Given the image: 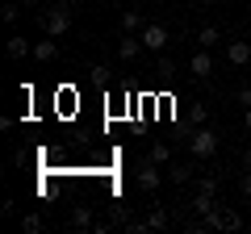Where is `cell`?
Returning a JSON list of instances; mask_svg holds the SVG:
<instances>
[{
	"mask_svg": "<svg viewBox=\"0 0 251 234\" xmlns=\"http://www.w3.org/2000/svg\"><path fill=\"white\" fill-rule=\"evenodd\" d=\"M168 180L172 184H188V180H193V167H188V163H172V167H168Z\"/></svg>",
	"mask_w": 251,
	"mask_h": 234,
	"instance_id": "11",
	"label": "cell"
},
{
	"mask_svg": "<svg viewBox=\"0 0 251 234\" xmlns=\"http://www.w3.org/2000/svg\"><path fill=\"white\" fill-rule=\"evenodd\" d=\"M138 38H143V46H147V50H155V54H159L163 46L172 42V38H168V29H163V25H143V29H138Z\"/></svg>",
	"mask_w": 251,
	"mask_h": 234,
	"instance_id": "5",
	"label": "cell"
},
{
	"mask_svg": "<svg viewBox=\"0 0 251 234\" xmlns=\"http://www.w3.org/2000/svg\"><path fill=\"white\" fill-rule=\"evenodd\" d=\"M239 100H243V105H251V84H243V88H239Z\"/></svg>",
	"mask_w": 251,
	"mask_h": 234,
	"instance_id": "22",
	"label": "cell"
},
{
	"mask_svg": "<svg viewBox=\"0 0 251 234\" xmlns=\"http://www.w3.org/2000/svg\"><path fill=\"white\" fill-rule=\"evenodd\" d=\"M205 105H188V121H193V126H205Z\"/></svg>",
	"mask_w": 251,
	"mask_h": 234,
	"instance_id": "18",
	"label": "cell"
},
{
	"mask_svg": "<svg viewBox=\"0 0 251 234\" xmlns=\"http://www.w3.org/2000/svg\"><path fill=\"white\" fill-rule=\"evenodd\" d=\"M42 29H46L50 38H63L67 29H72V9H67V4H59V9H50V13L42 17Z\"/></svg>",
	"mask_w": 251,
	"mask_h": 234,
	"instance_id": "2",
	"label": "cell"
},
{
	"mask_svg": "<svg viewBox=\"0 0 251 234\" xmlns=\"http://www.w3.org/2000/svg\"><path fill=\"white\" fill-rule=\"evenodd\" d=\"M21 230L38 234V230H42V217H38V213H25V217H21Z\"/></svg>",
	"mask_w": 251,
	"mask_h": 234,
	"instance_id": "19",
	"label": "cell"
},
{
	"mask_svg": "<svg viewBox=\"0 0 251 234\" xmlns=\"http://www.w3.org/2000/svg\"><path fill=\"white\" fill-rule=\"evenodd\" d=\"M243 197L251 201V167H247V176H243Z\"/></svg>",
	"mask_w": 251,
	"mask_h": 234,
	"instance_id": "23",
	"label": "cell"
},
{
	"mask_svg": "<svg viewBox=\"0 0 251 234\" xmlns=\"http://www.w3.org/2000/svg\"><path fill=\"white\" fill-rule=\"evenodd\" d=\"M197 42H201V46H218V42H222V29H218V25H201Z\"/></svg>",
	"mask_w": 251,
	"mask_h": 234,
	"instance_id": "15",
	"label": "cell"
},
{
	"mask_svg": "<svg viewBox=\"0 0 251 234\" xmlns=\"http://www.w3.org/2000/svg\"><path fill=\"white\" fill-rule=\"evenodd\" d=\"M151 159H155V163L163 167V163H172V151H168L163 142H155V146H151Z\"/></svg>",
	"mask_w": 251,
	"mask_h": 234,
	"instance_id": "17",
	"label": "cell"
},
{
	"mask_svg": "<svg viewBox=\"0 0 251 234\" xmlns=\"http://www.w3.org/2000/svg\"><path fill=\"white\" fill-rule=\"evenodd\" d=\"M138 29H143V17H138L134 9H126L122 13V34H138Z\"/></svg>",
	"mask_w": 251,
	"mask_h": 234,
	"instance_id": "14",
	"label": "cell"
},
{
	"mask_svg": "<svg viewBox=\"0 0 251 234\" xmlns=\"http://www.w3.org/2000/svg\"><path fill=\"white\" fill-rule=\"evenodd\" d=\"M72 226H75V230H88V226H92V209L88 205H75L72 209Z\"/></svg>",
	"mask_w": 251,
	"mask_h": 234,
	"instance_id": "13",
	"label": "cell"
},
{
	"mask_svg": "<svg viewBox=\"0 0 251 234\" xmlns=\"http://www.w3.org/2000/svg\"><path fill=\"white\" fill-rule=\"evenodd\" d=\"M239 226H243L239 209H222V205H218L214 213H209V230H239Z\"/></svg>",
	"mask_w": 251,
	"mask_h": 234,
	"instance_id": "4",
	"label": "cell"
},
{
	"mask_svg": "<svg viewBox=\"0 0 251 234\" xmlns=\"http://www.w3.org/2000/svg\"><path fill=\"white\" fill-rule=\"evenodd\" d=\"M134 180H138V188H143V192H159V180H163V171H159V163H155V159L138 163V171H134Z\"/></svg>",
	"mask_w": 251,
	"mask_h": 234,
	"instance_id": "3",
	"label": "cell"
},
{
	"mask_svg": "<svg viewBox=\"0 0 251 234\" xmlns=\"http://www.w3.org/2000/svg\"><path fill=\"white\" fill-rule=\"evenodd\" d=\"M243 121H247V130H251V105H247V113H243Z\"/></svg>",
	"mask_w": 251,
	"mask_h": 234,
	"instance_id": "25",
	"label": "cell"
},
{
	"mask_svg": "<svg viewBox=\"0 0 251 234\" xmlns=\"http://www.w3.org/2000/svg\"><path fill=\"white\" fill-rule=\"evenodd\" d=\"M214 209H218L214 192H197V197H193V213H197V217H209Z\"/></svg>",
	"mask_w": 251,
	"mask_h": 234,
	"instance_id": "9",
	"label": "cell"
},
{
	"mask_svg": "<svg viewBox=\"0 0 251 234\" xmlns=\"http://www.w3.org/2000/svg\"><path fill=\"white\" fill-rule=\"evenodd\" d=\"M193 4H218V0H193Z\"/></svg>",
	"mask_w": 251,
	"mask_h": 234,
	"instance_id": "26",
	"label": "cell"
},
{
	"mask_svg": "<svg viewBox=\"0 0 251 234\" xmlns=\"http://www.w3.org/2000/svg\"><path fill=\"white\" fill-rule=\"evenodd\" d=\"M226 63H234V67H247V63H251V42H243V38L226 42Z\"/></svg>",
	"mask_w": 251,
	"mask_h": 234,
	"instance_id": "7",
	"label": "cell"
},
{
	"mask_svg": "<svg viewBox=\"0 0 251 234\" xmlns=\"http://www.w3.org/2000/svg\"><path fill=\"white\" fill-rule=\"evenodd\" d=\"M4 50H9V59H25V54H34V46H29L25 38H9V46H4Z\"/></svg>",
	"mask_w": 251,
	"mask_h": 234,
	"instance_id": "12",
	"label": "cell"
},
{
	"mask_svg": "<svg viewBox=\"0 0 251 234\" xmlns=\"http://www.w3.org/2000/svg\"><path fill=\"white\" fill-rule=\"evenodd\" d=\"M243 167H251V151H243Z\"/></svg>",
	"mask_w": 251,
	"mask_h": 234,
	"instance_id": "24",
	"label": "cell"
},
{
	"mask_svg": "<svg viewBox=\"0 0 251 234\" xmlns=\"http://www.w3.org/2000/svg\"><path fill=\"white\" fill-rule=\"evenodd\" d=\"M25 4H38V0H25Z\"/></svg>",
	"mask_w": 251,
	"mask_h": 234,
	"instance_id": "27",
	"label": "cell"
},
{
	"mask_svg": "<svg viewBox=\"0 0 251 234\" xmlns=\"http://www.w3.org/2000/svg\"><path fill=\"white\" fill-rule=\"evenodd\" d=\"M54 54H59V38H50V34H46L42 42H34V59H38V63H50Z\"/></svg>",
	"mask_w": 251,
	"mask_h": 234,
	"instance_id": "8",
	"label": "cell"
},
{
	"mask_svg": "<svg viewBox=\"0 0 251 234\" xmlns=\"http://www.w3.org/2000/svg\"><path fill=\"white\" fill-rule=\"evenodd\" d=\"M188 151H193V159H209V155H218V134L209 126H193V134H188Z\"/></svg>",
	"mask_w": 251,
	"mask_h": 234,
	"instance_id": "1",
	"label": "cell"
},
{
	"mask_svg": "<svg viewBox=\"0 0 251 234\" xmlns=\"http://www.w3.org/2000/svg\"><path fill=\"white\" fill-rule=\"evenodd\" d=\"M188 71H193V75H209V71H214V59H209L205 50H197V54H193V67H188Z\"/></svg>",
	"mask_w": 251,
	"mask_h": 234,
	"instance_id": "10",
	"label": "cell"
},
{
	"mask_svg": "<svg viewBox=\"0 0 251 234\" xmlns=\"http://www.w3.org/2000/svg\"><path fill=\"white\" fill-rule=\"evenodd\" d=\"M155 71H159V75H172V71H176V63H172V59H159V67H155Z\"/></svg>",
	"mask_w": 251,
	"mask_h": 234,
	"instance_id": "21",
	"label": "cell"
},
{
	"mask_svg": "<svg viewBox=\"0 0 251 234\" xmlns=\"http://www.w3.org/2000/svg\"><path fill=\"white\" fill-rule=\"evenodd\" d=\"M147 226H151V230H163V226H168V209H151V213H147Z\"/></svg>",
	"mask_w": 251,
	"mask_h": 234,
	"instance_id": "16",
	"label": "cell"
},
{
	"mask_svg": "<svg viewBox=\"0 0 251 234\" xmlns=\"http://www.w3.org/2000/svg\"><path fill=\"white\" fill-rule=\"evenodd\" d=\"M197 192H218V180H214V176H201V180H197Z\"/></svg>",
	"mask_w": 251,
	"mask_h": 234,
	"instance_id": "20",
	"label": "cell"
},
{
	"mask_svg": "<svg viewBox=\"0 0 251 234\" xmlns=\"http://www.w3.org/2000/svg\"><path fill=\"white\" fill-rule=\"evenodd\" d=\"M143 50H147V46H143L138 34H122V42H117V59H122V63H134Z\"/></svg>",
	"mask_w": 251,
	"mask_h": 234,
	"instance_id": "6",
	"label": "cell"
}]
</instances>
